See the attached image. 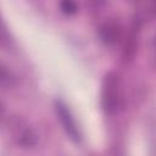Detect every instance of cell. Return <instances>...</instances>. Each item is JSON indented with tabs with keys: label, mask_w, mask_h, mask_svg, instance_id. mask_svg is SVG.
Masks as SVG:
<instances>
[{
	"label": "cell",
	"mask_w": 156,
	"mask_h": 156,
	"mask_svg": "<svg viewBox=\"0 0 156 156\" xmlns=\"http://www.w3.org/2000/svg\"><path fill=\"white\" fill-rule=\"evenodd\" d=\"M54 106H55V111H56V115L66 132V134L68 135V138L76 143V144H79L80 140H82V135H80V132L77 127V123L74 121V117L72 116L69 108L67 107V105L61 101V100H55L54 102Z\"/></svg>",
	"instance_id": "3"
},
{
	"label": "cell",
	"mask_w": 156,
	"mask_h": 156,
	"mask_svg": "<svg viewBox=\"0 0 156 156\" xmlns=\"http://www.w3.org/2000/svg\"><path fill=\"white\" fill-rule=\"evenodd\" d=\"M4 130L9 139L20 147L29 149L38 144V134L30 123L20 115H10L4 121Z\"/></svg>",
	"instance_id": "1"
},
{
	"label": "cell",
	"mask_w": 156,
	"mask_h": 156,
	"mask_svg": "<svg viewBox=\"0 0 156 156\" xmlns=\"http://www.w3.org/2000/svg\"><path fill=\"white\" fill-rule=\"evenodd\" d=\"M100 35H101V39L108 44V45H113L116 44V41L118 40L119 38V29L116 24H112V23H106L105 26L101 27L100 29Z\"/></svg>",
	"instance_id": "4"
},
{
	"label": "cell",
	"mask_w": 156,
	"mask_h": 156,
	"mask_svg": "<svg viewBox=\"0 0 156 156\" xmlns=\"http://www.w3.org/2000/svg\"><path fill=\"white\" fill-rule=\"evenodd\" d=\"M0 83L1 87L5 89L12 88L16 84V77L11 71H9L4 65L1 66V72H0Z\"/></svg>",
	"instance_id": "5"
},
{
	"label": "cell",
	"mask_w": 156,
	"mask_h": 156,
	"mask_svg": "<svg viewBox=\"0 0 156 156\" xmlns=\"http://www.w3.org/2000/svg\"><path fill=\"white\" fill-rule=\"evenodd\" d=\"M119 87L117 76L113 72L107 73L102 80L101 104L107 113H113L119 106Z\"/></svg>",
	"instance_id": "2"
},
{
	"label": "cell",
	"mask_w": 156,
	"mask_h": 156,
	"mask_svg": "<svg viewBox=\"0 0 156 156\" xmlns=\"http://www.w3.org/2000/svg\"><path fill=\"white\" fill-rule=\"evenodd\" d=\"M60 9H61V11L63 12V13H66V15H73V13H76L77 12V4L76 2H73V1H69V0H67V1H62L61 4H60Z\"/></svg>",
	"instance_id": "6"
}]
</instances>
